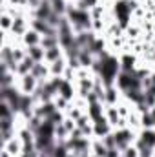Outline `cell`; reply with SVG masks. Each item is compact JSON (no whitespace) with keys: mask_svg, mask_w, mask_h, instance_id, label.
Returning a JSON list of instances; mask_svg holds the SVG:
<instances>
[{"mask_svg":"<svg viewBox=\"0 0 155 157\" xmlns=\"http://www.w3.org/2000/svg\"><path fill=\"white\" fill-rule=\"evenodd\" d=\"M39 86V78L31 73L24 75V77H18V90L24 93V95H33L35 90Z\"/></svg>","mask_w":155,"mask_h":157,"instance_id":"6da1fadb","label":"cell"},{"mask_svg":"<svg viewBox=\"0 0 155 157\" xmlns=\"http://www.w3.org/2000/svg\"><path fill=\"white\" fill-rule=\"evenodd\" d=\"M93 133H95V137H106L108 133H112V124L108 122V119L106 115L100 119H97V121H93Z\"/></svg>","mask_w":155,"mask_h":157,"instance_id":"7a4b0ae2","label":"cell"},{"mask_svg":"<svg viewBox=\"0 0 155 157\" xmlns=\"http://www.w3.org/2000/svg\"><path fill=\"white\" fill-rule=\"evenodd\" d=\"M40 40H42V35H39L35 29H28L24 35H22V39H20V42L26 46V48H31V46H39L40 44Z\"/></svg>","mask_w":155,"mask_h":157,"instance_id":"3957f363","label":"cell"},{"mask_svg":"<svg viewBox=\"0 0 155 157\" xmlns=\"http://www.w3.org/2000/svg\"><path fill=\"white\" fill-rule=\"evenodd\" d=\"M35 60L28 55L22 62H18V66H17V77H24V75H28V73H31L33 71V68H35Z\"/></svg>","mask_w":155,"mask_h":157,"instance_id":"277c9868","label":"cell"},{"mask_svg":"<svg viewBox=\"0 0 155 157\" xmlns=\"http://www.w3.org/2000/svg\"><path fill=\"white\" fill-rule=\"evenodd\" d=\"M68 70V60L62 57L55 62L49 64V71H51V77H64V71Z\"/></svg>","mask_w":155,"mask_h":157,"instance_id":"5b68a950","label":"cell"},{"mask_svg":"<svg viewBox=\"0 0 155 157\" xmlns=\"http://www.w3.org/2000/svg\"><path fill=\"white\" fill-rule=\"evenodd\" d=\"M139 139H141L148 148H153L155 150V128H142Z\"/></svg>","mask_w":155,"mask_h":157,"instance_id":"8992f818","label":"cell"},{"mask_svg":"<svg viewBox=\"0 0 155 157\" xmlns=\"http://www.w3.org/2000/svg\"><path fill=\"white\" fill-rule=\"evenodd\" d=\"M64 55H66V53H64V48H62V46L49 48V49H46V62H47V64H51V62H55V60L62 59Z\"/></svg>","mask_w":155,"mask_h":157,"instance_id":"52a82bcc","label":"cell"},{"mask_svg":"<svg viewBox=\"0 0 155 157\" xmlns=\"http://www.w3.org/2000/svg\"><path fill=\"white\" fill-rule=\"evenodd\" d=\"M102 104H104V102H99V101L88 104V115H89L91 121H97V119L104 117V112H106V110H102Z\"/></svg>","mask_w":155,"mask_h":157,"instance_id":"ba28073f","label":"cell"},{"mask_svg":"<svg viewBox=\"0 0 155 157\" xmlns=\"http://www.w3.org/2000/svg\"><path fill=\"white\" fill-rule=\"evenodd\" d=\"M28 55L35 60V62H46V49L42 46H31L28 48Z\"/></svg>","mask_w":155,"mask_h":157,"instance_id":"9c48e42d","label":"cell"},{"mask_svg":"<svg viewBox=\"0 0 155 157\" xmlns=\"http://www.w3.org/2000/svg\"><path fill=\"white\" fill-rule=\"evenodd\" d=\"M59 95L64 97V99H68V101L73 99V84H71V80H66V78L62 80V84L59 88Z\"/></svg>","mask_w":155,"mask_h":157,"instance_id":"30bf717a","label":"cell"},{"mask_svg":"<svg viewBox=\"0 0 155 157\" xmlns=\"http://www.w3.org/2000/svg\"><path fill=\"white\" fill-rule=\"evenodd\" d=\"M0 24H2L4 33H9L11 28H13V24H15V18H13L9 13H2V17H0Z\"/></svg>","mask_w":155,"mask_h":157,"instance_id":"8fae6325","label":"cell"},{"mask_svg":"<svg viewBox=\"0 0 155 157\" xmlns=\"http://www.w3.org/2000/svg\"><path fill=\"white\" fill-rule=\"evenodd\" d=\"M91 150H93V155H97V157H108V148L104 146V143H102V141L93 143V144H91Z\"/></svg>","mask_w":155,"mask_h":157,"instance_id":"7c38bea8","label":"cell"},{"mask_svg":"<svg viewBox=\"0 0 155 157\" xmlns=\"http://www.w3.org/2000/svg\"><path fill=\"white\" fill-rule=\"evenodd\" d=\"M117 86H108L106 88V104L108 106H113L117 104Z\"/></svg>","mask_w":155,"mask_h":157,"instance_id":"4fadbf2b","label":"cell"},{"mask_svg":"<svg viewBox=\"0 0 155 157\" xmlns=\"http://www.w3.org/2000/svg\"><path fill=\"white\" fill-rule=\"evenodd\" d=\"M141 126L142 128H155V121L152 115V110L146 113H141Z\"/></svg>","mask_w":155,"mask_h":157,"instance_id":"5bb4252c","label":"cell"},{"mask_svg":"<svg viewBox=\"0 0 155 157\" xmlns=\"http://www.w3.org/2000/svg\"><path fill=\"white\" fill-rule=\"evenodd\" d=\"M122 157H139V150L135 146H128L126 150H122Z\"/></svg>","mask_w":155,"mask_h":157,"instance_id":"9a60e30c","label":"cell"},{"mask_svg":"<svg viewBox=\"0 0 155 157\" xmlns=\"http://www.w3.org/2000/svg\"><path fill=\"white\" fill-rule=\"evenodd\" d=\"M152 115H153V121H155V108H152Z\"/></svg>","mask_w":155,"mask_h":157,"instance_id":"2e32d148","label":"cell"},{"mask_svg":"<svg viewBox=\"0 0 155 157\" xmlns=\"http://www.w3.org/2000/svg\"><path fill=\"white\" fill-rule=\"evenodd\" d=\"M91 157H97V155H91Z\"/></svg>","mask_w":155,"mask_h":157,"instance_id":"e0dca14e","label":"cell"}]
</instances>
